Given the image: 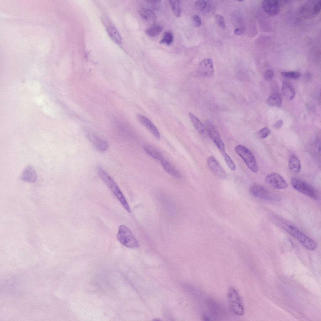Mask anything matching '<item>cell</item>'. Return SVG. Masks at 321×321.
<instances>
[{"mask_svg": "<svg viewBox=\"0 0 321 321\" xmlns=\"http://www.w3.org/2000/svg\"><path fill=\"white\" fill-rule=\"evenodd\" d=\"M97 174L113 194L120 201L126 210L130 213L129 204L119 187L111 177L101 167L97 168Z\"/></svg>", "mask_w": 321, "mask_h": 321, "instance_id": "obj_1", "label": "cell"}, {"mask_svg": "<svg viewBox=\"0 0 321 321\" xmlns=\"http://www.w3.org/2000/svg\"><path fill=\"white\" fill-rule=\"evenodd\" d=\"M284 229L290 235L296 239L305 248L310 250H314L317 247L316 242L294 226L283 224Z\"/></svg>", "mask_w": 321, "mask_h": 321, "instance_id": "obj_2", "label": "cell"}, {"mask_svg": "<svg viewBox=\"0 0 321 321\" xmlns=\"http://www.w3.org/2000/svg\"><path fill=\"white\" fill-rule=\"evenodd\" d=\"M227 298L230 310L234 314L242 315L244 312V308L241 297L237 291L231 287L227 293Z\"/></svg>", "mask_w": 321, "mask_h": 321, "instance_id": "obj_3", "label": "cell"}, {"mask_svg": "<svg viewBox=\"0 0 321 321\" xmlns=\"http://www.w3.org/2000/svg\"><path fill=\"white\" fill-rule=\"evenodd\" d=\"M251 194L256 198L271 201L279 202L281 200V197L277 194L268 190L263 186L254 184L250 188Z\"/></svg>", "mask_w": 321, "mask_h": 321, "instance_id": "obj_4", "label": "cell"}, {"mask_svg": "<svg viewBox=\"0 0 321 321\" xmlns=\"http://www.w3.org/2000/svg\"><path fill=\"white\" fill-rule=\"evenodd\" d=\"M117 236L120 243L127 247L133 248L139 246L138 242L131 231L124 225L119 227Z\"/></svg>", "mask_w": 321, "mask_h": 321, "instance_id": "obj_5", "label": "cell"}, {"mask_svg": "<svg viewBox=\"0 0 321 321\" xmlns=\"http://www.w3.org/2000/svg\"><path fill=\"white\" fill-rule=\"evenodd\" d=\"M234 150L252 171L258 172V167L255 157L249 149L243 145H239L235 147Z\"/></svg>", "mask_w": 321, "mask_h": 321, "instance_id": "obj_6", "label": "cell"}, {"mask_svg": "<svg viewBox=\"0 0 321 321\" xmlns=\"http://www.w3.org/2000/svg\"><path fill=\"white\" fill-rule=\"evenodd\" d=\"M291 183L292 187L298 192L314 200L318 199V195L316 190L305 182L293 177L291 179Z\"/></svg>", "mask_w": 321, "mask_h": 321, "instance_id": "obj_7", "label": "cell"}, {"mask_svg": "<svg viewBox=\"0 0 321 321\" xmlns=\"http://www.w3.org/2000/svg\"><path fill=\"white\" fill-rule=\"evenodd\" d=\"M321 7L320 0H310L306 2L300 10L301 15L306 19L315 17L320 11Z\"/></svg>", "mask_w": 321, "mask_h": 321, "instance_id": "obj_8", "label": "cell"}, {"mask_svg": "<svg viewBox=\"0 0 321 321\" xmlns=\"http://www.w3.org/2000/svg\"><path fill=\"white\" fill-rule=\"evenodd\" d=\"M265 181L268 184L275 189H285L288 186L284 178L276 172L270 173L267 175L265 177Z\"/></svg>", "mask_w": 321, "mask_h": 321, "instance_id": "obj_9", "label": "cell"}, {"mask_svg": "<svg viewBox=\"0 0 321 321\" xmlns=\"http://www.w3.org/2000/svg\"><path fill=\"white\" fill-rule=\"evenodd\" d=\"M206 127L209 137L221 153L225 152L224 145L215 127L209 121L206 122Z\"/></svg>", "mask_w": 321, "mask_h": 321, "instance_id": "obj_10", "label": "cell"}, {"mask_svg": "<svg viewBox=\"0 0 321 321\" xmlns=\"http://www.w3.org/2000/svg\"><path fill=\"white\" fill-rule=\"evenodd\" d=\"M262 7L267 14L272 16L278 14L280 12L279 1L276 0H265L262 2Z\"/></svg>", "mask_w": 321, "mask_h": 321, "instance_id": "obj_11", "label": "cell"}, {"mask_svg": "<svg viewBox=\"0 0 321 321\" xmlns=\"http://www.w3.org/2000/svg\"><path fill=\"white\" fill-rule=\"evenodd\" d=\"M139 121L157 139L160 138L159 132L155 126L148 118L141 114L137 115Z\"/></svg>", "mask_w": 321, "mask_h": 321, "instance_id": "obj_12", "label": "cell"}, {"mask_svg": "<svg viewBox=\"0 0 321 321\" xmlns=\"http://www.w3.org/2000/svg\"><path fill=\"white\" fill-rule=\"evenodd\" d=\"M198 70L200 73L203 76H212L214 72L213 63L212 60L209 58L202 60L199 64Z\"/></svg>", "mask_w": 321, "mask_h": 321, "instance_id": "obj_13", "label": "cell"}, {"mask_svg": "<svg viewBox=\"0 0 321 321\" xmlns=\"http://www.w3.org/2000/svg\"><path fill=\"white\" fill-rule=\"evenodd\" d=\"M207 163L212 172L216 176L221 178L226 177V174L225 171L214 157H209L207 160Z\"/></svg>", "mask_w": 321, "mask_h": 321, "instance_id": "obj_14", "label": "cell"}, {"mask_svg": "<svg viewBox=\"0 0 321 321\" xmlns=\"http://www.w3.org/2000/svg\"><path fill=\"white\" fill-rule=\"evenodd\" d=\"M88 138L94 147L99 151L105 152L108 148L109 145L107 141L96 135H88Z\"/></svg>", "mask_w": 321, "mask_h": 321, "instance_id": "obj_15", "label": "cell"}, {"mask_svg": "<svg viewBox=\"0 0 321 321\" xmlns=\"http://www.w3.org/2000/svg\"><path fill=\"white\" fill-rule=\"evenodd\" d=\"M19 178L23 181L33 183L36 181L37 175L34 169L31 166H28L24 169Z\"/></svg>", "mask_w": 321, "mask_h": 321, "instance_id": "obj_16", "label": "cell"}, {"mask_svg": "<svg viewBox=\"0 0 321 321\" xmlns=\"http://www.w3.org/2000/svg\"><path fill=\"white\" fill-rule=\"evenodd\" d=\"M207 304L209 311L213 316L218 317L223 313L222 308L215 301L209 299L207 301Z\"/></svg>", "mask_w": 321, "mask_h": 321, "instance_id": "obj_17", "label": "cell"}, {"mask_svg": "<svg viewBox=\"0 0 321 321\" xmlns=\"http://www.w3.org/2000/svg\"><path fill=\"white\" fill-rule=\"evenodd\" d=\"M139 13L140 16L149 23L153 25H154L156 17L152 10L148 8H141L139 10Z\"/></svg>", "mask_w": 321, "mask_h": 321, "instance_id": "obj_18", "label": "cell"}, {"mask_svg": "<svg viewBox=\"0 0 321 321\" xmlns=\"http://www.w3.org/2000/svg\"><path fill=\"white\" fill-rule=\"evenodd\" d=\"M143 148L148 155L154 159L160 161L163 158L160 152L152 145L145 144L143 145Z\"/></svg>", "mask_w": 321, "mask_h": 321, "instance_id": "obj_19", "label": "cell"}, {"mask_svg": "<svg viewBox=\"0 0 321 321\" xmlns=\"http://www.w3.org/2000/svg\"><path fill=\"white\" fill-rule=\"evenodd\" d=\"M160 161L164 168L169 174L178 178L182 177L180 173L168 161L163 158Z\"/></svg>", "mask_w": 321, "mask_h": 321, "instance_id": "obj_20", "label": "cell"}, {"mask_svg": "<svg viewBox=\"0 0 321 321\" xmlns=\"http://www.w3.org/2000/svg\"><path fill=\"white\" fill-rule=\"evenodd\" d=\"M288 168L292 172L298 173L301 168L300 161L298 157L295 155H290L288 160Z\"/></svg>", "mask_w": 321, "mask_h": 321, "instance_id": "obj_21", "label": "cell"}, {"mask_svg": "<svg viewBox=\"0 0 321 321\" xmlns=\"http://www.w3.org/2000/svg\"><path fill=\"white\" fill-rule=\"evenodd\" d=\"M282 92L285 97L288 100L293 99L295 95V91L293 86L290 84L283 83L282 88Z\"/></svg>", "mask_w": 321, "mask_h": 321, "instance_id": "obj_22", "label": "cell"}, {"mask_svg": "<svg viewBox=\"0 0 321 321\" xmlns=\"http://www.w3.org/2000/svg\"><path fill=\"white\" fill-rule=\"evenodd\" d=\"M267 103L272 106H281L282 103V97L278 93H274L270 96L267 99Z\"/></svg>", "mask_w": 321, "mask_h": 321, "instance_id": "obj_23", "label": "cell"}, {"mask_svg": "<svg viewBox=\"0 0 321 321\" xmlns=\"http://www.w3.org/2000/svg\"><path fill=\"white\" fill-rule=\"evenodd\" d=\"M191 121L196 129L200 134L204 132V126L201 121L191 113H189Z\"/></svg>", "mask_w": 321, "mask_h": 321, "instance_id": "obj_24", "label": "cell"}, {"mask_svg": "<svg viewBox=\"0 0 321 321\" xmlns=\"http://www.w3.org/2000/svg\"><path fill=\"white\" fill-rule=\"evenodd\" d=\"M108 31L111 37L118 44L121 43V37L116 29L113 26H110L108 28Z\"/></svg>", "mask_w": 321, "mask_h": 321, "instance_id": "obj_25", "label": "cell"}, {"mask_svg": "<svg viewBox=\"0 0 321 321\" xmlns=\"http://www.w3.org/2000/svg\"><path fill=\"white\" fill-rule=\"evenodd\" d=\"M163 28L159 25H153L150 28L146 30L147 34L151 37H154L159 35L162 31Z\"/></svg>", "mask_w": 321, "mask_h": 321, "instance_id": "obj_26", "label": "cell"}, {"mask_svg": "<svg viewBox=\"0 0 321 321\" xmlns=\"http://www.w3.org/2000/svg\"><path fill=\"white\" fill-rule=\"evenodd\" d=\"M169 1L174 15L177 17H179L181 13L180 1L173 0Z\"/></svg>", "mask_w": 321, "mask_h": 321, "instance_id": "obj_27", "label": "cell"}, {"mask_svg": "<svg viewBox=\"0 0 321 321\" xmlns=\"http://www.w3.org/2000/svg\"><path fill=\"white\" fill-rule=\"evenodd\" d=\"M173 40V36L172 33L170 31H167L164 33L162 39L159 41V43H165L168 45H169L172 42Z\"/></svg>", "mask_w": 321, "mask_h": 321, "instance_id": "obj_28", "label": "cell"}, {"mask_svg": "<svg viewBox=\"0 0 321 321\" xmlns=\"http://www.w3.org/2000/svg\"><path fill=\"white\" fill-rule=\"evenodd\" d=\"M224 160L229 169L234 171L236 168L235 165L232 159L226 152L222 153Z\"/></svg>", "mask_w": 321, "mask_h": 321, "instance_id": "obj_29", "label": "cell"}, {"mask_svg": "<svg viewBox=\"0 0 321 321\" xmlns=\"http://www.w3.org/2000/svg\"><path fill=\"white\" fill-rule=\"evenodd\" d=\"M281 75L288 78L296 79L300 76L299 72L295 71H285L281 73Z\"/></svg>", "mask_w": 321, "mask_h": 321, "instance_id": "obj_30", "label": "cell"}, {"mask_svg": "<svg viewBox=\"0 0 321 321\" xmlns=\"http://www.w3.org/2000/svg\"><path fill=\"white\" fill-rule=\"evenodd\" d=\"M271 132L268 128L265 127L258 131L257 135L260 139L265 138L270 134Z\"/></svg>", "mask_w": 321, "mask_h": 321, "instance_id": "obj_31", "label": "cell"}, {"mask_svg": "<svg viewBox=\"0 0 321 321\" xmlns=\"http://www.w3.org/2000/svg\"><path fill=\"white\" fill-rule=\"evenodd\" d=\"M216 22L219 27L223 29L225 28V22L223 16L218 14L215 16Z\"/></svg>", "mask_w": 321, "mask_h": 321, "instance_id": "obj_32", "label": "cell"}, {"mask_svg": "<svg viewBox=\"0 0 321 321\" xmlns=\"http://www.w3.org/2000/svg\"><path fill=\"white\" fill-rule=\"evenodd\" d=\"M207 3L203 0H199L196 1L194 4L196 7L200 10H204L206 7Z\"/></svg>", "mask_w": 321, "mask_h": 321, "instance_id": "obj_33", "label": "cell"}, {"mask_svg": "<svg viewBox=\"0 0 321 321\" xmlns=\"http://www.w3.org/2000/svg\"><path fill=\"white\" fill-rule=\"evenodd\" d=\"M147 2L150 8L153 9H156L160 7L161 1L148 0Z\"/></svg>", "mask_w": 321, "mask_h": 321, "instance_id": "obj_34", "label": "cell"}, {"mask_svg": "<svg viewBox=\"0 0 321 321\" xmlns=\"http://www.w3.org/2000/svg\"><path fill=\"white\" fill-rule=\"evenodd\" d=\"M192 21L194 25L196 27H199L201 24V20L197 15H195L193 16Z\"/></svg>", "mask_w": 321, "mask_h": 321, "instance_id": "obj_35", "label": "cell"}, {"mask_svg": "<svg viewBox=\"0 0 321 321\" xmlns=\"http://www.w3.org/2000/svg\"><path fill=\"white\" fill-rule=\"evenodd\" d=\"M273 76V72L271 69L267 70L265 72L264 77L266 80L271 79Z\"/></svg>", "mask_w": 321, "mask_h": 321, "instance_id": "obj_36", "label": "cell"}, {"mask_svg": "<svg viewBox=\"0 0 321 321\" xmlns=\"http://www.w3.org/2000/svg\"><path fill=\"white\" fill-rule=\"evenodd\" d=\"M283 124V121L282 119H279L273 124V126L275 128L279 129L282 127Z\"/></svg>", "mask_w": 321, "mask_h": 321, "instance_id": "obj_37", "label": "cell"}, {"mask_svg": "<svg viewBox=\"0 0 321 321\" xmlns=\"http://www.w3.org/2000/svg\"><path fill=\"white\" fill-rule=\"evenodd\" d=\"M245 32V30L243 28H237L234 30V33L237 35H241L243 34Z\"/></svg>", "mask_w": 321, "mask_h": 321, "instance_id": "obj_38", "label": "cell"}]
</instances>
